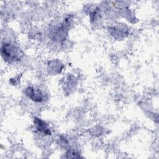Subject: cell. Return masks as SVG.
<instances>
[{"label":"cell","instance_id":"obj_2","mask_svg":"<svg viewBox=\"0 0 159 159\" xmlns=\"http://www.w3.org/2000/svg\"><path fill=\"white\" fill-rule=\"evenodd\" d=\"M26 93L27 95L29 96V97L31 99L35 101L40 102L43 99L42 93L39 89H36L32 87H29L26 89Z\"/></svg>","mask_w":159,"mask_h":159},{"label":"cell","instance_id":"obj_1","mask_svg":"<svg viewBox=\"0 0 159 159\" xmlns=\"http://www.w3.org/2000/svg\"><path fill=\"white\" fill-rule=\"evenodd\" d=\"M1 53L4 57V59L9 61L18 60L20 59L21 55L19 49L13 44L9 43H4L2 45Z\"/></svg>","mask_w":159,"mask_h":159},{"label":"cell","instance_id":"obj_3","mask_svg":"<svg viewBox=\"0 0 159 159\" xmlns=\"http://www.w3.org/2000/svg\"><path fill=\"white\" fill-rule=\"evenodd\" d=\"M35 127L38 131L43 133L45 135H50V130L48 127V125L43 120L36 119L34 121Z\"/></svg>","mask_w":159,"mask_h":159}]
</instances>
